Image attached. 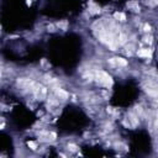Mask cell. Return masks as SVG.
Masks as SVG:
<instances>
[{
    "instance_id": "cell-1",
    "label": "cell",
    "mask_w": 158,
    "mask_h": 158,
    "mask_svg": "<svg viewBox=\"0 0 158 158\" xmlns=\"http://www.w3.org/2000/svg\"><path fill=\"white\" fill-rule=\"evenodd\" d=\"M94 79L98 82L99 85L105 86L107 89L113 85V78H111L105 70H101V69L97 70V73H95V76H94Z\"/></svg>"
},
{
    "instance_id": "cell-2",
    "label": "cell",
    "mask_w": 158,
    "mask_h": 158,
    "mask_svg": "<svg viewBox=\"0 0 158 158\" xmlns=\"http://www.w3.org/2000/svg\"><path fill=\"white\" fill-rule=\"evenodd\" d=\"M137 56L141 57V58H151L152 57V49L140 48V49H137Z\"/></svg>"
},
{
    "instance_id": "cell-3",
    "label": "cell",
    "mask_w": 158,
    "mask_h": 158,
    "mask_svg": "<svg viewBox=\"0 0 158 158\" xmlns=\"http://www.w3.org/2000/svg\"><path fill=\"white\" fill-rule=\"evenodd\" d=\"M127 7L130 9L131 11H134V12H140V5H138V3L135 1V0H131V1H128L127 3Z\"/></svg>"
},
{
    "instance_id": "cell-4",
    "label": "cell",
    "mask_w": 158,
    "mask_h": 158,
    "mask_svg": "<svg viewBox=\"0 0 158 158\" xmlns=\"http://www.w3.org/2000/svg\"><path fill=\"white\" fill-rule=\"evenodd\" d=\"M89 14H93V15H95V14H99L100 12V7H99L97 4L95 3H90L89 4Z\"/></svg>"
},
{
    "instance_id": "cell-5",
    "label": "cell",
    "mask_w": 158,
    "mask_h": 158,
    "mask_svg": "<svg viewBox=\"0 0 158 158\" xmlns=\"http://www.w3.org/2000/svg\"><path fill=\"white\" fill-rule=\"evenodd\" d=\"M114 18H115V21H117V22H125L126 21V15H125L124 12H115Z\"/></svg>"
},
{
    "instance_id": "cell-6",
    "label": "cell",
    "mask_w": 158,
    "mask_h": 158,
    "mask_svg": "<svg viewBox=\"0 0 158 158\" xmlns=\"http://www.w3.org/2000/svg\"><path fill=\"white\" fill-rule=\"evenodd\" d=\"M142 41H143V43L151 46L153 43V36L151 34H144L143 37H142Z\"/></svg>"
},
{
    "instance_id": "cell-7",
    "label": "cell",
    "mask_w": 158,
    "mask_h": 158,
    "mask_svg": "<svg viewBox=\"0 0 158 158\" xmlns=\"http://www.w3.org/2000/svg\"><path fill=\"white\" fill-rule=\"evenodd\" d=\"M67 26H68V22L65 21H59V22H57V27H59V28H62L63 31H65L67 30Z\"/></svg>"
},
{
    "instance_id": "cell-8",
    "label": "cell",
    "mask_w": 158,
    "mask_h": 158,
    "mask_svg": "<svg viewBox=\"0 0 158 158\" xmlns=\"http://www.w3.org/2000/svg\"><path fill=\"white\" fill-rule=\"evenodd\" d=\"M142 31L144 32V34H151V31H152V26L149 24H144L143 25V27H142Z\"/></svg>"
},
{
    "instance_id": "cell-9",
    "label": "cell",
    "mask_w": 158,
    "mask_h": 158,
    "mask_svg": "<svg viewBox=\"0 0 158 158\" xmlns=\"http://www.w3.org/2000/svg\"><path fill=\"white\" fill-rule=\"evenodd\" d=\"M67 147H68V149H69V151H73V152H76L77 149H78V147L76 146V144H73V143H69Z\"/></svg>"
},
{
    "instance_id": "cell-10",
    "label": "cell",
    "mask_w": 158,
    "mask_h": 158,
    "mask_svg": "<svg viewBox=\"0 0 158 158\" xmlns=\"http://www.w3.org/2000/svg\"><path fill=\"white\" fill-rule=\"evenodd\" d=\"M48 31H51V32H55L56 31V27H55V25H48Z\"/></svg>"
}]
</instances>
